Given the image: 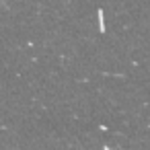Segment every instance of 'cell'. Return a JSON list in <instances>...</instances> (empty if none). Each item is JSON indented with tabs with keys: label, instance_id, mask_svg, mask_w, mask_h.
Wrapping results in <instances>:
<instances>
[{
	"label": "cell",
	"instance_id": "cell-1",
	"mask_svg": "<svg viewBox=\"0 0 150 150\" xmlns=\"http://www.w3.org/2000/svg\"><path fill=\"white\" fill-rule=\"evenodd\" d=\"M99 29H101V33H105V23H103V11H99Z\"/></svg>",
	"mask_w": 150,
	"mask_h": 150
}]
</instances>
